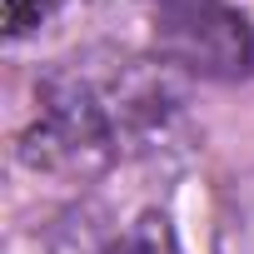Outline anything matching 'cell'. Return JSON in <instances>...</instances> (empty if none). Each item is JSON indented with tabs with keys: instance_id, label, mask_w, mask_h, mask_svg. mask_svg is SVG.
I'll list each match as a JSON object with an SVG mask.
<instances>
[{
	"instance_id": "1",
	"label": "cell",
	"mask_w": 254,
	"mask_h": 254,
	"mask_svg": "<svg viewBox=\"0 0 254 254\" xmlns=\"http://www.w3.org/2000/svg\"><path fill=\"white\" fill-rule=\"evenodd\" d=\"M155 50L160 60L190 75H204V80H239L249 75V60H254L249 25L224 0H160Z\"/></svg>"
},
{
	"instance_id": "2",
	"label": "cell",
	"mask_w": 254,
	"mask_h": 254,
	"mask_svg": "<svg viewBox=\"0 0 254 254\" xmlns=\"http://www.w3.org/2000/svg\"><path fill=\"white\" fill-rule=\"evenodd\" d=\"M110 115L105 105L70 75L45 80L40 90V125L25 140V160L45 170H95L110 160Z\"/></svg>"
},
{
	"instance_id": "3",
	"label": "cell",
	"mask_w": 254,
	"mask_h": 254,
	"mask_svg": "<svg viewBox=\"0 0 254 254\" xmlns=\"http://www.w3.org/2000/svg\"><path fill=\"white\" fill-rule=\"evenodd\" d=\"M120 254H180V249H175V234H170L165 214H145V219L130 229V239H125Z\"/></svg>"
},
{
	"instance_id": "4",
	"label": "cell",
	"mask_w": 254,
	"mask_h": 254,
	"mask_svg": "<svg viewBox=\"0 0 254 254\" xmlns=\"http://www.w3.org/2000/svg\"><path fill=\"white\" fill-rule=\"evenodd\" d=\"M55 5H60V0H5V30H10V35H25V30H35Z\"/></svg>"
}]
</instances>
